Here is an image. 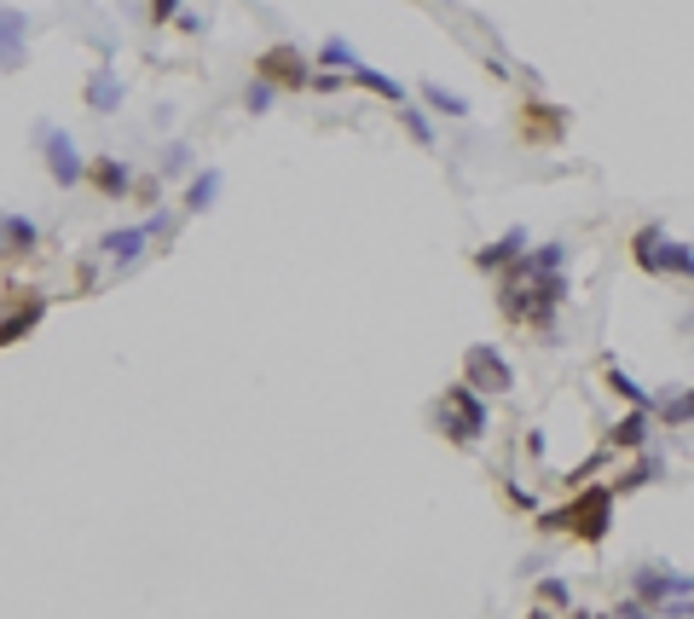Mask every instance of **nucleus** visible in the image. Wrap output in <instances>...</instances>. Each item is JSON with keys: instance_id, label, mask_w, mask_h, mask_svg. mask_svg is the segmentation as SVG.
<instances>
[{"instance_id": "1a4fd4ad", "label": "nucleus", "mask_w": 694, "mask_h": 619, "mask_svg": "<svg viewBox=\"0 0 694 619\" xmlns=\"http://www.w3.org/2000/svg\"><path fill=\"white\" fill-rule=\"evenodd\" d=\"M516 261H527V232H521V226H509L504 238H493V243H481V250H475L481 273H504V266H516Z\"/></svg>"}, {"instance_id": "9b49d317", "label": "nucleus", "mask_w": 694, "mask_h": 619, "mask_svg": "<svg viewBox=\"0 0 694 619\" xmlns=\"http://www.w3.org/2000/svg\"><path fill=\"white\" fill-rule=\"evenodd\" d=\"M660 250H666V226H637V238H631V261L643 266L648 278H660Z\"/></svg>"}, {"instance_id": "f03ea898", "label": "nucleus", "mask_w": 694, "mask_h": 619, "mask_svg": "<svg viewBox=\"0 0 694 619\" xmlns=\"http://www.w3.org/2000/svg\"><path fill=\"white\" fill-rule=\"evenodd\" d=\"M435 423H440V435L452 440V446H475L481 435H486V394L481 388H469V382H452L440 394V405H435Z\"/></svg>"}, {"instance_id": "423d86ee", "label": "nucleus", "mask_w": 694, "mask_h": 619, "mask_svg": "<svg viewBox=\"0 0 694 619\" xmlns=\"http://www.w3.org/2000/svg\"><path fill=\"white\" fill-rule=\"evenodd\" d=\"M631 596L648 603V608H671V603H683V596H694V580L666 573V568H637L631 573Z\"/></svg>"}, {"instance_id": "c756f323", "label": "nucleus", "mask_w": 694, "mask_h": 619, "mask_svg": "<svg viewBox=\"0 0 694 619\" xmlns=\"http://www.w3.org/2000/svg\"><path fill=\"white\" fill-rule=\"evenodd\" d=\"M608 619H655V614H648V603H637V596H631V603H620Z\"/></svg>"}, {"instance_id": "20e7f679", "label": "nucleus", "mask_w": 694, "mask_h": 619, "mask_svg": "<svg viewBox=\"0 0 694 619\" xmlns=\"http://www.w3.org/2000/svg\"><path fill=\"white\" fill-rule=\"evenodd\" d=\"M463 382L469 388H486V394H509V388H516V365H509L493 342H475L463 354Z\"/></svg>"}, {"instance_id": "4468645a", "label": "nucleus", "mask_w": 694, "mask_h": 619, "mask_svg": "<svg viewBox=\"0 0 694 619\" xmlns=\"http://www.w3.org/2000/svg\"><path fill=\"white\" fill-rule=\"evenodd\" d=\"M41 313H47V296H30L24 307H18V301H12V313H7V324H0V342H7V347H12L18 336H30V330L41 324Z\"/></svg>"}, {"instance_id": "7ed1b4c3", "label": "nucleus", "mask_w": 694, "mask_h": 619, "mask_svg": "<svg viewBox=\"0 0 694 619\" xmlns=\"http://www.w3.org/2000/svg\"><path fill=\"white\" fill-rule=\"evenodd\" d=\"M35 146H41V157H47V174H53V185H81L88 180V162H81V151H76V139L58 128V122H35Z\"/></svg>"}, {"instance_id": "c85d7f7f", "label": "nucleus", "mask_w": 694, "mask_h": 619, "mask_svg": "<svg viewBox=\"0 0 694 619\" xmlns=\"http://www.w3.org/2000/svg\"><path fill=\"white\" fill-rule=\"evenodd\" d=\"M539 596H544L550 608H567V585H562V580H544V585H539Z\"/></svg>"}, {"instance_id": "cd10ccee", "label": "nucleus", "mask_w": 694, "mask_h": 619, "mask_svg": "<svg viewBox=\"0 0 694 619\" xmlns=\"http://www.w3.org/2000/svg\"><path fill=\"white\" fill-rule=\"evenodd\" d=\"M180 0H151V24H180Z\"/></svg>"}, {"instance_id": "aec40b11", "label": "nucleus", "mask_w": 694, "mask_h": 619, "mask_svg": "<svg viewBox=\"0 0 694 619\" xmlns=\"http://www.w3.org/2000/svg\"><path fill=\"white\" fill-rule=\"evenodd\" d=\"M394 122H400V128H405V134L417 139L423 151L435 146V122H428V111H423V105H400V111H394Z\"/></svg>"}, {"instance_id": "9d476101", "label": "nucleus", "mask_w": 694, "mask_h": 619, "mask_svg": "<svg viewBox=\"0 0 694 619\" xmlns=\"http://www.w3.org/2000/svg\"><path fill=\"white\" fill-rule=\"evenodd\" d=\"M88 180L99 185V197H128V192H134V169H128L122 157H93Z\"/></svg>"}, {"instance_id": "a878e982", "label": "nucleus", "mask_w": 694, "mask_h": 619, "mask_svg": "<svg viewBox=\"0 0 694 619\" xmlns=\"http://www.w3.org/2000/svg\"><path fill=\"white\" fill-rule=\"evenodd\" d=\"M273 99H278V88H273L267 76H255V81H250V93H243V105L261 116V111H273Z\"/></svg>"}, {"instance_id": "0eeeda50", "label": "nucleus", "mask_w": 694, "mask_h": 619, "mask_svg": "<svg viewBox=\"0 0 694 619\" xmlns=\"http://www.w3.org/2000/svg\"><path fill=\"white\" fill-rule=\"evenodd\" d=\"M521 134L539 139V146H556V139L567 134V111L562 105H539V99H527L521 105Z\"/></svg>"}, {"instance_id": "412c9836", "label": "nucleus", "mask_w": 694, "mask_h": 619, "mask_svg": "<svg viewBox=\"0 0 694 619\" xmlns=\"http://www.w3.org/2000/svg\"><path fill=\"white\" fill-rule=\"evenodd\" d=\"M694 278V250L689 243H678V238H666V250H660V278Z\"/></svg>"}, {"instance_id": "7c9ffc66", "label": "nucleus", "mask_w": 694, "mask_h": 619, "mask_svg": "<svg viewBox=\"0 0 694 619\" xmlns=\"http://www.w3.org/2000/svg\"><path fill=\"white\" fill-rule=\"evenodd\" d=\"M574 619H602V614H574Z\"/></svg>"}, {"instance_id": "a211bd4d", "label": "nucleus", "mask_w": 694, "mask_h": 619, "mask_svg": "<svg viewBox=\"0 0 694 619\" xmlns=\"http://www.w3.org/2000/svg\"><path fill=\"white\" fill-rule=\"evenodd\" d=\"M313 65H331L336 76H354V70L365 65V58H359V47H354V41L331 35V41H324V47H319V58H313Z\"/></svg>"}, {"instance_id": "bb28decb", "label": "nucleus", "mask_w": 694, "mask_h": 619, "mask_svg": "<svg viewBox=\"0 0 694 619\" xmlns=\"http://www.w3.org/2000/svg\"><path fill=\"white\" fill-rule=\"evenodd\" d=\"M180 174H192V146H169V151H162V180H180Z\"/></svg>"}, {"instance_id": "6ab92c4d", "label": "nucleus", "mask_w": 694, "mask_h": 619, "mask_svg": "<svg viewBox=\"0 0 694 619\" xmlns=\"http://www.w3.org/2000/svg\"><path fill=\"white\" fill-rule=\"evenodd\" d=\"M215 197H220V169H197L192 185H186V215L215 209Z\"/></svg>"}, {"instance_id": "39448f33", "label": "nucleus", "mask_w": 694, "mask_h": 619, "mask_svg": "<svg viewBox=\"0 0 694 619\" xmlns=\"http://www.w3.org/2000/svg\"><path fill=\"white\" fill-rule=\"evenodd\" d=\"M255 76H267L273 88L301 93V88H313V58H301V47H267L255 58Z\"/></svg>"}, {"instance_id": "f8f14e48", "label": "nucleus", "mask_w": 694, "mask_h": 619, "mask_svg": "<svg viewBox=\"0 0 694 619\" xmlns=\"http://www.w3.org/2000/svg\"><path fill=\"white\" fill-rule=\"evenodd\" d=\"M648 417H655V405H631V417H620L614 428H608V446L637 451V446L648 440Z\"/></svg>"}, {"instance_id": "393cba45", "label": "nucleus", "mask_w": 694, "mask_h": 619, "mask_svg": "<svg viewBox=\"0 0 694 619\" xmlns=\"http://www.w3.org/2000/svg\"><path fill=\"white\" fill-rule=\"evenodd\" d=\"M655 417H666V423H694V388H689V394L655 400Z\"/></svg>"}, {"instance_id": "f257e3e1", "label": "nucleus", "mask_w": 694, "mask_h": 619, "mask_svg": "<svg viewBox=\"0 0 694 619\" xmlns=\"http://www.w3.org/2000/svg\"><path fill=\"white\" fill-rule=\"evenodd\" d=\"M614 481L608 486H585L567 509H550V515H539V527L544 532H574V539H585V545H602L608 539V527H614Z\"/></svg>"}, {"instance_id": "2f4dec72", "label": "nucleus", "mask_w": 694, "mask_h": 619, "mask_svg": "<svg viewBox=\"0 0 694 619\" xmlns=\"http://www.w3.org/2000/svg\"><path fill=\"white\" fill-rule=\"evenodd\" d=\"M440 7H446V0H440Z\"/></svg>"}, {"instance_id": "ddd939ff", "label": "nucleus", "mask_w": 694, "mask_h": 619, "mask_svg": "<svg viewBox=\"0 0 694 619\" xmlns=\"http://www.w3.org/2000/svg\"><path fill=\"white\" fill-rule=\"evenodd\" d=\"M116 105H122V81H116V70H111V65H99V70L88 76V111L111 116Z\"/></svg>"}, {"instance_id": "4be33fe9", "label": "nucleus", "mask_w": 694, "mask_h": 619, "mask_svg": "<svg viewBox=\"0 0 694 619\" xmlns=\"http://www.w3.org/2000/svg\"><path fill=\"white\" fill-rule=\"evenodd\" d=\"M608 388H614L620 400H631V405H655V400H648V388L631 377V370H620V365H608Z\"/></svg>"}, {"instance_id": "6e6552de", "label": "nucleus", "mask_w": 694, "mask_h": 619, "mask_svg": "<svg viewBox=\"0 0 694 619\" xmlns=\"http://www.w3.org/2000/svg\"><path fill=\"white\" fill-rule=\"evenodd\" d=\"M151 238H157V232H151L146 220H139V226H122V232H105V238H99V255L116 261V266H134L139 255H146Z\"/></svg>"}, {"instance_id": "dca6fc26", "label": "nucleus", "mask_w": 694, "mask_h": 619, "mask_svg": "<svg viewBox=\"0 0 694 619\" xmlns=\"http://www.w3.org/2000/svg\"><path fill=\"white\" fill-rule=\"evenodd\" d=\"M423 111H440V116H452V122H463L469 111H475V105H469V99L463 93H452V88H440V81H423Z\"/></svg>"}, {"instance_id": "2eb2a0df", "label": "nucleus", "mask_w": 694, "mask_h": 619, "mask_svg": "<svg viewBox=\"0 0 694 619\" xmlns=\"http://www.w3.org/2000/svg\"><path fill=\"white\" fill-rule=\"evenodd\" d=\"M354 81H359V88L365 93H377V99H388V105H412V93H405V81H394V76H382V70H371V65H359L354 70Z\"/></svg>"}, {"instance_id": "f3484780", "label": "nucleus", "mask_w": 694, "mask_h": 619, "mask_svg": "<svg viewBox=\"0 0 694 619\" xmlns=\"http://www.w3.org/2000/svg\"><path fill=\"white\" fill-rule=\"evenodd\" d=\"M0 232H7V255H30L35 243H41V226H35L30 215H18V209H7V220H0Z\"/></svg>"}, {"instance_id": "b1692460", "label": "nucleus", "mask_w": 694, "mask_h": 619, "mask_svg": "<svg viewBox=\"0 0 694 619\" xmlns=\"http://www.w3.org/2000/svg\"><path fill=\"white\" fill-rule=\"evenodd\" d=\"M0 18H7V70H18V65H24V53H18V47H24V12L7 7Z\"/></svg>"}, {"instance_id": "5701e85b", "label": "nucleus", "mask_w": 694, "mask_h": 619, "mask_svg": "<svg viewBox=\"0 0 694 619\" xmlns=\"http://www.w3.org/2000/svg\"><path fill=\"white\" fill-rule=\"evenodd\" d=\"M655 474H660V451H648L643 463H631V469L620 474V481H614V492H637V486H648V481H655Z\"/></svg>"}]
</instances>
